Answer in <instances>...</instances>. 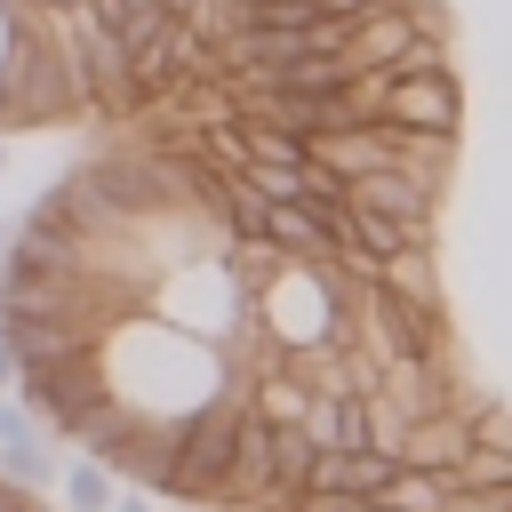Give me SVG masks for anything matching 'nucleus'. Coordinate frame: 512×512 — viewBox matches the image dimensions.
Masks as SVG:
<instances>
[{
	"label": "nucleus",
	"mask_w": 512,
	"mask_h": 512,
	"mask_svg": "<svg viewBox=\"0 0 512 512\" xmlns=\"http://www.w3.org/2000/svg\"><path fill=\"white\" fill-rule=\"evenodd\" d=\"M96 376H104V392H112L128 416H152V424L192 416V408L224 384L216 352L192 344L184 328L152 320V312H144V320H120V328L96 344Z\"/></svg>",
	"instance_id": "nucleus-1"
},
{
	"label": "nucleus",
	"mask_w": 512,
	"mask_h": 512,
	"mask_svg": "<svg viewBox=\"0 0 512 512\" xmlns=\"http://www.w3.org/2000/svg\"><path fill=\"white\" fill-rule=\"evenodd\" d=\"M456 120H464V88H456V64H440V72H408V80H392V96H384V128L456 136Z\"/></svg>",
	"instance_id": "nucleus-2"
},
{
	"label": "nucleus",
	"mask_w": 512,
	"mask_h": 512,
	"mask_svg": "<svg viewBox=\"0 0 512 512\" xmlns=\"http://www.w3.org/2000/svg\"><path fill=\"white\" fill-rule=\"evenodd\" d=\"M344 216H384V224L432 232V216H440V192H432V184H416V176H400V168H376V176L344 184Z\"/></svg>",
	"instance_id": "nucleus-3"
},
{
	"label": "nucleus",
	"mask_w": 512,
	"mask_h": 512,
	"mask_svg": "<svg viewBox=\"0 0 512 512\" xmlns=\"http://www.w3.org/2000/svg\"><path fill=\"white\" fill-rule=\"evenodd\" d=\"M304 168H328L336 184H360V176L384 168V136L376 128H328V136L304 144Z\"/></svg>",
	"instance_id": "nucleus-4"
},
{
	"label": "nucleus",
	"mask_w": 512,
	"mask_h": 512,
	"mask_svg": "<svg viewBox=\"0 0 512 512\" xmlns=\"http://www.w3.org/2000/svg\"><path fill=\"white\" fill-rule=\"evenodd\" d=\"M376 288L400 296V304H416V312H440V264H432V248H408V256L376 264Z\"/></svg>",
	"instance_id": "nucleus-5"
},
{
	"label": "nucleus",
	"mask_w": 512,
	"mask_h": 512,
	"mask_svg": "<svg viewBox=\"0 0 512 512\" xmlns=\"http://www.w3.org/2000/svg\"><path fill=\"white\" fill-rule=\"evenodd\" d=\"M56 488H64V512H112V496H120L88 456H64L56 464Z\"/></svg>",
	"instance_id": "nucleus-6"
},
{
	"label": "nucleus",
	"mask_w": 512,
	"mask_h": 512,
	"mask_svg": "<svg viewBox=\"0 0 512 512\" xmlns=\"http://www.w3.org/2000/svg\"><path fill=\"white\" fill-rule=\"evenodd\" d=\"M240 24L248 32H312L320 8L312 0H240Z\"/></svg>",
	"instance_id": "nucleus-7"
},
{
	"label": "nucleus",
	"mask_w": 512,
	"mask_h": 512,
	"mask_svg": "<svg viewBox=\"0 0 512 512\" xmlns=\"http://www.w3.org/2000/svg\"><path fill=\"white\" fill-rule=\"evenodd\" d=\"M312 8H320V24L352 32V24H368V16H384V8H400V0H312Z\"/></svg>",
	"instance_id": "nucleus-8"
},
{
	"label": "nucleus",
	"mask_w": 512,
	"mask_h": 512,
	"mask_svg": "<svg viewBox=\"0 0 512 512\" xmlns=\"http://www.w3.org/2000/svg\"><path fill=\"white\" fill-rule=\"evenodd\" d=\"M440 512H512V488H504V496H480V488H448V496H440Z\"/></svg>",
	"instance_id": "nucleus-9"
},
{
	"label": "nucleus",
	"mask_w": 512,
	"mask_h": 512,
	"mask_svg": "<svg viewBox=\"0 0 512 512\" xmlns=\"http://www.w3.org/2000/svg\"><path fill=\"white\" fill-rule=\"evenodd\" d=\"M32 8H72V0H32Z\"/></svg>",
	"instance_id": "nucleus-10"
},
{
	"label": "nucleus",
	"mask_w": 512,
	"mask_h": 512,
	"mask_svg": "<svg viewBox=\"0 0 512 512\" xmlns=\"http://www.w3.org/2000/svg\"><path fill=\"white\" fill-rule=\"evenodd\" d=\"M0 176H8V144H0Z\"/></svg>",
	"instance_id": "nucleus-11"
},
{
	"label": "nucleus",
	"mask_w": 512,
	"mask_h": 512,
	"mask_svg": "<svg viewBox=\"0 0 512 512\" xmlns=\"http://www.w3.org/2000/svg\"><path fill=\"white\" fill-rule=\"evenodd\" d=\"M0 128H8V96H0Z\"/></svg>",
	"instance_id": "nucleus-12"
},
{
	"label": "nucleus",
	"mask_w": 512,
	"mask_h": 512,
	"mask_svg": "<svg viewBox=\"0 0 512 512\" xmlns=\"http://www.w3.org/2000/svg\"><path fill=\"white\" fill-rule=\"evenodd\" d=\"M0 248H8V224H0Z\"/></svg>",
	"instance_id": "nucleus-13"
},
{
	"label": "nucleus",
	"mask_w": 512,
	"mask_h": 512,
	"mask_svg": "<svg viewBox=\"0 0 512 512\" xmlns=\"http://www.w3.org/2000/svg\"><path fill=\"white\" fill-rule=\"evenodd\" d=\"M256 512H272V504H256Z\"/></svg>",
	"instance_id": "nucleus-14"
},
{
	"label": "nucleus",
	"mask_w": 512,
	"mask_h": 512,
	"mask_svg": "<svg viewBox=\"0 0 512 512\" xmlns=\"http://www.w3.org/2000/svg\"><path fill=\"white\" fill-rule=\"evenodd\" d=\"M0 40H8V24H0Z\"/></svg>",
	"instance_id": "nucleus-15"
}]
</instances>
